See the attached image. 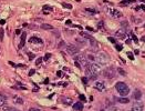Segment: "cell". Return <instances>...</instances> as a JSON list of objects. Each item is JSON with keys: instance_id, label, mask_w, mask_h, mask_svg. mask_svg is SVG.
Returning <instances> with one entry per match:
<instances>
[{"instance_id": "6da1fadb", "label": "cell", "mask_w": 145, "mask_h": 111, "mask_svg": "<svg viewBox=\"0 0 145 111\" xmlns=\"http://www.w3.org/2000/svg\"><path fill=\"white\" fill-rule=\"evenodd\" d=\"M115 89L117 90V92L120 93L122 97H126L130 93V88L128 85H125L124 82H117L115 85Z\"/></svg>"}, {"instance_id": "7a4b0ae2", "label": "cell", "mask_w": 145, "mask_h": 111, "mask_svg": "<svg viewBox=\"0 0 145 111\" xmlns=\"http://www.w3.org/2000/svg\"><path fill=\"white\" fill-rule=\"evenodd\" d=\"M109 60L110 57L104 52H98L94 56V62H98L100 64H105V63L109 62Z\"/></svg>"}, {"instance_id": "3957f363", "label": "cell", "mask_w": 145, "mask_h": 111, "mask_svg": "<svg viewBox=\"0 0 145 111\" xmlns=\"http://www.w3.org/2000/svg\"><path fill=\"white\" fill-rule=\"evenodd\" d=\"M75 62H78L82 67H85L87 64V60L83 55H78V56H75Z\"/></svg>"}, {"instance_id": "277c9868", "label": "cell", "mask_w": 145, "mask_h": 111, "mask_svg": "<svg viewBox=\"0 0 145 111\" xmlns=\"http://www.w3.org/2000/svg\"><path fill=\"white\" fill-rule=\"evenodd\" d=\"M66 51L71 56H76L79 53V48L76 46H74V44H70V46L66 47Z\"/></svg>"}, {"instance_id": "5b68a950", "label": "cell", "mask_w": 145, "mask_h": 111, "mask_svg": "<svg viewBox=\"0 0 145 111\" xmlns=\"http://www.w3.org/2000/svg\"><path fill=\"white\" fill-rule=\"evenodd\" d=\"M114 74H115V70H114V68H112V67H110V68H108V69H105L103 71V76L105 78H113Z\"/></svg>"}, {"instance_id": "8992f818", "label": "cell", "mask_w": 145, "mask_h": 111, "mask_svg": "<svg viewBox=\"0 0 145 111\" xmlns=\"http://www.w3.org/2000/svg\"><path fill=\"white\" fill-rule=\"evenodd\" d=\"M125 36H126V32H125V30L122 28V29L117 30L115 33V37L116 38H120V39H123V38H125Z\"/></svg>"}, {"instance_id": "52a82bcc", "label": "cell", "mask_w": 145, "mask_h": 111, "mask_svg": "<svg viewBox=\"0 0 145 111\" xmlns=\"http://www.w3.org/2000/svg\"><path fill=\"white\" fill-rule=\"evenodd\" d=\"M109 12L114 17V18H121V17H122V13H121L120 11L115 10V9H109Z\"/></svg>"}, {"instance_id": "ba28073f", "label": "cell", "mask_w": 145, "mask_h": 111, "mask_svg": "<svg viewBox=\"0 0 145 111\" xmlns=\"http://www.w3.org/2000/svg\"><path fill=\"white\" fill-rule=\"evenodd\" d=\"M94 88L98 90V91H104L105 85L103 82H95L94 83Z\"/></svg>"}, {"instance_id": "9c48e42d", "label": "cell", "mask_w": 145, "mask_h": 111, "mask_svg": "<svg viewBox=\"0 0 145 111\" xmlns=\"http://www.w3.org/2000/svg\"><path fill=\"white\" fill-rule=\"evenodd\" d=\"M29 42L30 43H39V44H41L42 43V40H41L40 38H38V37H31L29 39Z\"/></svg>"}, {"instance_id": "30bf717a", "label": "cell", "mask_w": 145, "mask_h": 111, "mask_svg": "<svg viewBox=\"0 0 145 111\" xmlns=\"http://www.w3.org/2000/svg\"><path fill=\"white\" fill-rule=\"evenodd\" d=\"M25 36H27V33L23 32L21 34V39H20V44H19V48L21 49L25 47Z\"/></svg>"}, {"instance_id": "8fae6325", "label": "cell", "mask_w": 145, "mask_h": 111, "mask_svg": "<svg viewBox=\"0 0 145 111\" xmlns=\"http://www.w3.org/2000/svg\"><path fill=\"white\" fill-rule=\"evenodd\" d=\"M73 109L76 111H82L83 110V104L81 103V102H76V103L73 104Z\"/></svg>"}, {"instance_id": "7c38bea8", "label": "cell", "mask_w": 145, "mask_h": 111, "mask_svg": "<svg viewBox=\"0 0 145 111\" xmlns=\"http://www.w3.org/2000/svg\"><path fill=\"white\" fill-rule=\"evenodd\" d=\"M90 41H91V47H92V50H94V51H96V50H98V42H96V41L94 40V39H93V38H91L90 39Z\"/></svg>"}, {"instance_id": "4fadbf2b", "label": "cell", "mask_w": 145, "mask_h": 111, "mask_svg": "<svg viewBox=\"0 0 145 111\" xmlns=\"http://www.w3.org/2000/svg\"><path fill=\"white\" fill-rule=\"evenodd\" d=\"M131 111H143V104H141V103L135 104L134 107L131 109Z\"/></svg>"}, {"instance_id": "5bb4252c", "label": "cell", "mask_w": 145, "mask_h": 111, "mask_svg": "<svg viewBox=\"0 0 145 111\" xmlns=\"http://www.w3.org/2000/svg\"><path fill=\"white\" fill-rule=\"evenodd\" d=\"M12 100H13V102H15V103H17V104H22V103H23V100H22L20 97H18V96H15L13 98H12Z\"/></svg>"}, {"instance_id": "9a60e30c", "label": "cell", "mask_w": 145, "mask_h": 111, "mask_svg": "<svg viewBox=\"0 0 145 111\" xmlns=\"http://www.w3.org/2000/svg\"><path fill=\"white\" fill-rule=\"evenodd\" d=\"M133 98H134V99H136V100H140V99H141V98H142L141 91H140V90H135L134 93H133Z\"/></svg>"}, {"instance_id": "2e32d148", "label": "cell", "mask_w": 145, "mask_h": 111, "mask_svg": "<svg viewBox=\"0 0 145 111\" xmlns=\"http://www.w3.org/2000/svg\"><path fill=\"white\" fill-rule=\"evenodd\" d=\"M117 102H120V103H128L130 102V99L128 98H125V97H123V98H117Z\"/></svg>"}, {"instance_id": "e0dca14e", "label": "cell", "mask_w": 145, "mask_h": 111, "mask_svg": "<svg viewBox=\"0 0 145 111\" xmlns=\"http://www.w3.org/2000/svg\"><path fill=\"white\" fill-rule=\"evenodd\" d=\"M41 28L43 30H53V27L51 26V25H49V23H42Z\"/></svg>"}, {"instance_id": "ac0fdd59", "label": "cell", "mask_w": 145, "mask_h": 111, "mask_svg": "<svg viewBox=\"0 0 145 111\" xmlns=\"http://www.w3.org/2000/svg\"><path fill=\"white\" fill-rule=\"evenodd\" d=\"M2 110L4 111H19L18 109H16L15 107H9V106H4V107H2Z\"/></svg>"}, {"instance_id": "d6986e66", "label": "cell", "mask_w": 145, "mask_h": 111, "mask_svg": "<svg viewBox=\"0 0 145 111\" xmlns=\"http://www.w3.org/2000/svg\"><path fill=\"white\" fill-rule=\"evenodd\" d=\"M62 102L64 104H72V99L71 98H62Z\"/></svg>"}, {"instance_id": "ffe728a7", "label": "cell", "mask_w": 145, "mask_h": 111, "mask_svg": "<svg viewBox=\"0 0 145 111\" xmlns=\"http://www.w3.org/2000/svg\"><path fill=\"white\" fill-rule=\"evenodd\" d=\"M85 11H87V12H89V13H92V15H95V13H98V12H99L98 10H94V9H92V8H87V9H85Z\"/></svg>"}, {"instance_id": "44dd1931", "label": "cell", "mask_w": 145, "mask_h": 111, "mask_svg": "<svg viewBox=\"0 0 145 111\" xmlns=\"http://www.w3.org/2000/svg\"><path fill=\"white\" fill-rule=\"evenodd\" d=\"M4 104H6V98L0 96V107H4Z\"/></svg>"}, {"instance_id": "7402d4cb", "label": "cell", "mask_w": 145, "mask_h": 111, "mask_svg": "<svg viewBox=\"0 0 145 111\" xmlns=\"http://www.w3.org/2000/svg\"><path fill=\"white\" fill-rule=\"evenodd\" d=\"M62 6H63V8H66V9H72V4H65V2H63V4H62Z\"/></svg>"}, {"instance_id": "603a6c76", "label": "cell", "mask_w": 145, "mask_h": 111, "mask_svg": "<svg viewBox=\"0 0 145 111\" xmlns=\"http://www.w3.org/2000/svg\"><path fill=\"white\" fill-rule=\"evenodd\" d=\"M135 0H125L123 2H121V4H132V2H134Z\"/></svg>"}, {"instance_id": "cb8c5ba5", "label": "cell", "mask_w": 145, "mask_h": 111, "mask_svg": "<svg viewBox=\"0 0 145 111\" xmlns=\"http://www.w3.org/2000/svg\"><path fill=\"white\" fill-rule=\"evenodd\" d=\"M4 29L1 28V29H0V40L1 41L4 40Z\"/></svg>"}, {"instance_id": "d4e9b609", "label": "cell", "mask_w": 145, "mask_h": 111, "mask_svg": "<svg viewBox=\"0 0 145 111\" xmlns=\"http://www.w3.org/2000/svg\"><path fill=\"white\" fill-rule=\"evenodd\" d=\"M50 58H51V53H47V55L43 57V60L44 61H47V60H49Z\"/></svg>"}, {"instance_id": "484cf974", "label": "cell", "mask_w": 145, "mask_h": 111, "mask_svg": "<svg viewBox=\"0 0 145 111\" xmlns=\"http://www.w3.org/2000/svg\"><path fill=\"white\" fill-rule=\"evenodd\" d=\"M121 25L123 26V29H126V28H127V26H128V23H127L126 21H123V22H122V23H121Z\"/></svg>"}, {"instance_id": "4316f807", "label": "cell", "mask_w": 145, "mask_h": 111, "mask_svg": "<svg viewBox=\"0 0 145 111\" xmlns=\"http://www.w3.org/2000/svg\"><path fill=\"white\" fill-rule=\"evenodd\" d=\"M115 48L117 49L119 51H121V50H122V46H121V44H117V43H115Z\"/></svg>"}, {"instance_id": "83f0119b", "label": "cell", "mask_w": 145, "mask_h": 111, "mask_svg": "<svg viewBox=\"0 0 145 111\" xmlns=\"http://www.w3.org/2000/svg\"><path fill=\"white\" fill-rule=\"evenodd\" d=\"M42 60H43V58H38V59H37V62H36V64H40V63H41V61H42Z\"/></svg>"}, {"instance_id": "f1b7e54d", "label": "cell", "mask_w": 145, "mask_h": 111, "mask_svg": "<svg viewBox=\"0 0 145 111\" xmlns=\"http://www.w3.org/2000/svg\"><path fill=\"white\" fill-rule=\"evenodd\" d=\"M109 40L111 41V42H112V43H114L115 44L116 43V41H115V39H114V38H112V37H109Z\"/></svg>"}, {"instance_id": "f546056e", "label": "cell", "mask_w": 145, "mask_h": 111, "mask_svg": "<svg viewBox=\"0 0 145 111\" xmlns=\"http://www.w3.org/2000/svg\"><path fill=\"white\" fill-rule=\"evenodd\" d=\"M29 111H41L40 109H38V108H30Z\"/></svg>"}, {"instance_id": "4dcf8cb0", "label": "cell", "mask_w": 145, "mask_h": 111, "mask_svg": "<svg viewBox=\"0 0 145 111\" xmlns=\"http://www.w3.org/2000/svg\"><path fill=\"white\" fill-rule=\"evenodd\" d=\"M98 28H100V29H101V28H103V21H100V22H99Z\"/></svg>"}, {"instance_id": "1f68e13d", "label": "cell", "mask_w": 145, "mask_h": 111, "mask_svg": "<svg viewBox=\"0 0 145 111\" xmlns=\"http://www.w3.org/2000/svg\"><path fill=\"white\" fill-rule=\"evenodd\" d=\"M28 55H29V58H30V60H32L33 58H34V55H33V53H31V52H29Z\"/></svg>"}, {"instance_id": "d6a6232c", "label": "cell", "mask_w": 145, "mask_h": 111, "mask_svg": "<svg viewBox=\"0 0 145 111\" xmlns=\"http://www.w3.org/2000/svg\"><path fill=\"white\" fill-rule=\"evenodd\" d=\"M127 56H128V58H130L131 60H133V59H134V57L132 56V53H131V52H127Z\"/></svg>"}, {"instance_id": "836d02e7", "label": "cell", "mask_w": 145, "mask_h": 111, "mask_svg": "<svg viewBox=\"0 0 145 111\" xmlns=\"http://www.w3.org/2000/svg\"><path fill=\"white\" fill-rule=\"evenodd\" d=\"M131 37H132V39H133V40H135V41H137V38L135 37V34H133V33H131Z\"/></svg>"}, {"instance_id": "e575fe53", "label": "cell", "mask_w": 145, "mask_h": 111, "mask_svg": "<svg viewBox=\"0 0 145 111\" xmlns=\"http://www.w3.org/2000/svg\"><path fill=\"white\" fill-rule=\"evenodd\" d=\"M82 81H83V83H87V77H83V78H82Z\"/></svg>"}, {"instance_id": "d590c367", "label": "cell", "mask_w": 145, "mask_h": 111, "mask_svg": "<svg viewBox=\"0 0 145 111\" xmlns=\"http://www.w3.org/2000/svg\"><path fill=\"white\" fill-rule=\"evenodd\" d=\"M43 9L46 10V9H48V10H52V8L49 7V6H43Z\"/></svg>"}, {"instance_id": "8d00e7d4", "label": "cell", "mask_w": 145, "mask_h": 111, "mask_svg": "<svg viewBox=\"0 0 145 111\" xmlns=\"http://www.w3.org/2000/svg\"><path fill=\"white\" fill-rule=\"evenodd\" d=\"M119 72H120L122 76H125V72L123 71V69H119Z\"/></svg>"}, {"instance_id": "74e56055", "label": "cell", "mask_w": 145, "mask_h": 111, "mask_svg": "<svg viewBox=\"0 0 145 111\" xmlns=\"http://www.w3.org/2000/svg\"><path fill=\"white\" fill-rule=\"evenodd\" d=\"M141 9L145 10V7H144V6H141V7H137V8H136V10H141Z\"/></svg>"}, {"instance_id": "f35d334b", "label": "cell", "mask_w": 145, "mask_h": 111, "mask_svg": "<svg viewBox=\"0 0 145 111\" xmlns=\"http://www.w3.org/2000/svg\"><path fill=\"white\" fill-rule=\"evenodd\" d=\"M80 98L82 99V101H85V100H87V99H85V97H84V94H81Z\"/></svg>"}, {"instance_id": "ab89813d", "label": "cell", "mask_w": 145, "mask_h": 111, "mask_svg": "<svg viewBox=\"0 0 145 111\" xmlns=\"http://www.w3.org/2000/svg\"><path fill=\"white\" fill-rule=\"evenodd\" d=\"M32 74H34V70H30V72H29V76H32Z\"/></svg>"}, {"instance_id": "60d3db41", "label": "cell", "mask_w": 145, "mask_h": 111, "mask_svg": "<svg viewBox=\"0 0 145 111\" xmlns=\"http://www.w3.org/2000/svg\"><path fill=\"white\" fill-rule=\"evenodd\" d=\"M33 91H34V92H36V91H39V88H38V87H37V88H34V89H33Z\"/></svg>"}, {"instance_id": "b9f144b4", "label": "cell", "mask_w": 145, "mask_h": 111, "mask_svg": "<svg viewBox=\"0 0 145 111\" xmlns=\"http://www.w3.org/2000/svg\"><path fill=\"white\" fill-rule=\"evenodd\" d=\"M0 23H1V25H4V20H0Z\"/></svg>"}, {"instance_id": "7bdbcfd3", "label": "cell", "mask_w": 145, "mask_h": 111, "mask_svg": "<svg viewBox=\"0 0 145 111\" xmlns=\"http://www.w3.org/2000/svg\"><path fill=\"white\" fill-rule=\"evenodd\" d=\"M16 33H17V34H20V30H16Z\"/></svg>"}, {"instance_id": "ee69618b", "label": "cell", "mask_w": 145, "mask_h": 111, "mask_svg": "<svg viewBox=\"0 0 145 111\" xmlns=\"http://www.w3.org/2000/svg\"><path fill=\"white\" fill-rule=\"evenodd\" d=\"M101 111H104V110H101Z\"/></svg>"}, {"instance_id": "f6af8a7d", "label": "cell", "mask_w": 145, "mask_h": 111, "mask_svg": "<svg viewBox=\"0 0 145 111\" xmlns=\"http://www.w3.org/2000/svg\"><path fill=\"white\" fill-rule=\"evenodd\" d=\"M144 27H145V26H144Z\"/></svg>"}]
</instances>
